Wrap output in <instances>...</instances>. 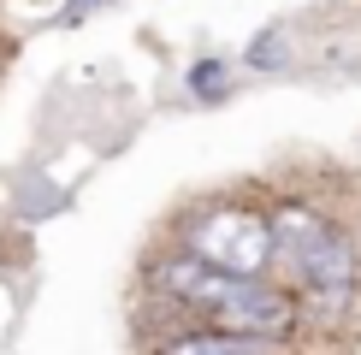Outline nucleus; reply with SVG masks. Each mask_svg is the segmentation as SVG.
<instances>
[{"instance_id":"3","label":"nucleus","mask_w":361,"mask_h":355,"mask_svg":"<svg viewBox=\"0 0 361 355\" xmlns=\"http://www.w3.org/2000/svg\"><path fill=\"white\" fill-rule=\"evenodd\" d=\"M172 243L190 249L195 261L219 266V273H273V225H267V201L249 196H207L190 201L172 225Z\"/></svg>"},{"instance_id":"2","label":"nucleus","mask_w":361,"mask_h":355,"mask_svg":"<svg viewBox=\"0 0 361 355\" xmlns=\"http://www.w3.org/2000/svg\"><path fill=\"white\" fill-rule=\"evenodd\" d=\"M142 296L154 302L160 332L166 325H231V332H261V337H302V308L273 273H249V278L219 273L178 243L148 255Z\"/></svg>"},{"instance_id":"1","label":"nucleus","mask_w":361,"mask_h":355,"mask_svg":"<svg viewBox=\"0 0 361 355\" xmlns=\"http://www.w3.org/2000/svg\"><path fill=\"white\" fill-rule=\"evenodd\" d=\"M267 225H273V278L302 308V337L343 332L361 314V231L308 189L267 201Z\"/></svg>"},{"instance_id":"7","label":"nucleus","mask_w":361,"mask_h":355,"mask_svg":"<svg viewBox=\"0 0 361 355\" xmlns=\"http://www.w3.org/2000/svg\"><path fill=\"white\" fill-rule=\"evenodd\" d=\"M0 66H6V48H0Z\"/></svg>"},{"instance_id":"5","label":"nucleus","mask_w":361,"mask_h":355,"mask_svg":"<svg viewBox=\"0 0 361 355\" xmlns=\"http://www.w3.org/2000/svg\"><path fill=\"white\" fill-rule=\"evenodd\" d=\"M243 59H231V54H202V59H190L184 66V95L195 101V107H219V101H231L237 89H243Z\"/></svg>"},{"instance_id":"4","label":"nucleus","mask_w":361,"mask_h":355,"mask_svg":"<svg viewBox=\"0 0 361 355\" xmlns=\"http://www.w3.org/2000/svg\"><path fill=\"white\" fill-rule=\"evenodd\" d=\"M148 355H308L302 337H261L231 325H166L154 332Z\"/></svg>"},{"instance_id":"6","label":"nucleus","mask_w":361,"mask_h":355,"mask_svg":"<svg viewBox=\"0 0 361 355\" xmlns=\"http://www.w3.org/2000/svg\"><path fill=\"white\" fill-rule=\"evenodd\" d=\"M296 48H302V30H296V24H267L237 59H243L249 77H279V71L296 66Z\"/></svg>"}]
</instances>
